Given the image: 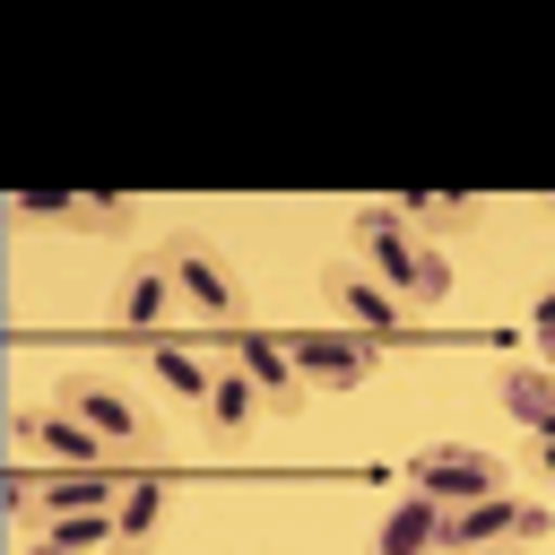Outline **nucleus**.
Masks as SVG:
<instances>
[{"label": "nucleus", "instance_id": "dca6fc26", "mask_svg": "<svg viewBox=\"0 0 555 555\" xmlns=\"http://www.w3.org/2000/svg\"><path fill=\"white\" fill-rule=\"evenodd\" d=\"M139 356H147V373H156L182 408H208V390H217V356H199V347H165V338H147Z\"/></svg>", "mask_w": 555, "mask_h": 555}, {"label": "nucleus", "instance_id": "1a4fd4ad", "mask_svg": "<svg viewBox=\"0 0 555 555\" xmlns=\"http://www.w3.org/2000/svg\"><path fill=\"white\" fill-rule=\"evenodd\" d=\"M217 356H225V364H234V373H243V382H251V390H260L278 416H304V408H312V382L295 373V356H286V330H251V321H243V330H234Z\"/></svg>", "mask_w": 555, "mask_h": 555}, {"label": "nucleus", "instance_id": "20e7f679", "mask_svg": "<svg viewBox=\"0 0 555 555\" xmlns=\"http://www.w3.org/2000/svg\"><path fill=\"white\" fill-rule=\"evenodd\" d=\"M321 304H330V321H338V330H364V338H382V347L425 330V321H416V312H408V304H399V295H390L356 251H338V260L321 269Z\"/></svg>", "mask_w": 555, "mask_h": 555}, {"label": "nucleus", "instance_id": "6e6552de", "mask_svg": "<svg viewBox=\"0 0 555 555\" xmlns=\"http://www.w3.org/2000/svg\"><path fill=\"white\" fill-rule=\"evenodd\" d=\"M9 434H17V451H52L61 468H121L113 442H104L87 416H69L61 399H17V408H9Z\"/></svg>", "mask_w": 555, "mask_h": 555}, {"label": "nucleus", "instance_id": "f3484780", "mask_svg": "<svg viewBox=\"0 0 555 555\" xmlns=\"http://www.w3.org/2000/svg\"><path fill=\"white\" fill-rule=\"evenodd\" d=\"M512 468H520V477H529V486H538V494H546V503H555V434H529V442H520V460H512Z\"/></svg>", "mask_w": 555, "mask_h": 555}, {"label": "nucleus", "instance_id": "aec40b11", "mask_svg": "<svg viewBox=\"0 0 555 555\" xmlns=\"http://www.w3.org/2000/svg\"><path fill=\"white\" fill-rule=\"evenodd\" d=\"M538 364H546V373H555V338H538Z\"/></svg>", "mask_w": 555, "mask_h": 555}, {"label": "nucleus", "instance_id": "ddd939ff", "mask_svg": "<svg viewBox=\"0 0 555 555\" xmlns=\"http://www.w3.org/2000/svg\"><path fill=\"white\" fill-rule=\"evenodd\" d=\"M434 546H442V503L408 486V494L382 512V529H373V555H434Z\"/></svg>", "mask_w": 555, "mask_h": 555}, {"label": "nucleus", "instance_id": "2eb2a0df", "mask_svg": "<svg viewBox=\"0 0 555 555\" xmlns=\"http://www.w3.org/2000/svg\"><path fill=\"white\" fill-rule=\"evenodd\" d=\"M260 416H269V399H260V390H251V382L217 356V390H208V425H217V442H225V451H243Z\"/></svg>", "mask_w": 555, "mask_h": 555}, {"label": "nucleus", "instance_id": "f257e3e1", "mask_svg": "<svg viewBox=\"0 0 555 555\" xmlns=\"http://www.w3.org/2000/svg\"><path fill=\"white\" fill-rule=\"evenodd\" d=\"M347 243H356V260H364V269H373V278H382L416 321L451 304V260H442V243H425L390 199L356 208V217H347Z\"/></svg>", "mask_w": 555, "mask_h": 555}, {"label": "nucleus", "instance_id": "5701e85b", "mask_svg": "<svg viewBox=\"0 0 555 555\" xmlns=\"http://www.w3.org/2000/svg\"><path fill=\"white\" fill-rule=\"evenodd\" d=\"M546 208H555V199H546Z\"/></svg>", "mask_w": 555, "mask_h": 555}, {"label": "nucleus", "instance_id": "4be33fe9", "mask_svg": "<svg viewBox=\"0 0 555 555\" xmlns=\"http://www.w3.org/2000/svg\"><path fill=\"white\" fill-rule=\"evenodd\" d=\"M434 555H451V546H434Z\"/></svg>", "mask_w": 555, "mask_h": 555}, {"label": "nucleus", "instance_id": "6ab92c4d", "mask_svg": "<svg viewBox=\"0 0 555 555\" xmlns=\"http://www.w3.org/2000/svg\"><path fill=\"white\" fill-rule=\"evenodd\" d=\"M26 555H69V546H43V538H26Z\"/></svg>", "mask_w": 555, "mask_h": 555}, {"label": "nucleus", "instance_id": "4468645a", "mask_svg": "<svg viewBox=\"0 0 555 555\" xmlns=\"http://www.w3.org/2000/svg\"><path fill=\"white\" fill-rule=\"evenodd\" d=\"M113 555H147L156 546V529H165V477L156 468H139L130 486H121V503H113Z\"/></svg>", "mask_w": 555, "mask_h": 555}, {"label": "nucleus", "instance_id": "9b49d317", "mask_svg": "<svg viewBox=\"0 0 555 555\" xmlns=\"http://www.w3.org/2000/svg\"><path fill=\"white\" fill-rule=\"evenodd\" d=\"M494 416H512L520 434H555V373L538 356H503L494 364Z\"/></svg>", "mask_w": 555, "mask_h": 555}, {"label": "nucleus", "instance_id": "f8f14e48", "mask_svg": "<svg viewBox=\"0 0 555 555\" xmlns=\"http://www.w3.org/2000/svg\"><path fill=\"white\" fill-rule=\"evenodd\" d=\"M425 243H451V234H477L486 225V199H468V191H399L390 199Z\"/></svg>", "mask_w": 555, "mask_h": 555}, {"label": "nucleus", "instance_id": "a211bd4d", "mask_svg": "<svg viewBox=\"0 0 555 555\" xmlns=\"http://www.w3.org/2000/svg\"><path fill=\"white\" fill-rule=\"evenodd\" d=\"M529 338H555V286H546V295L529 304Z\"/></svg>", "mask_w": 555, "mask_h": 555}, {"label": "nucleus", "instance_id": "7ed1b4c3", "mask_svg": "<svg viewBox=\"0 0 555 555\" xmlns=\"http://www.w3.org/2000/svg\"><path fill=\"white\" fill-rule=\"evenodd\" d=\"M156 251H165V269H173V304H182V321L234 338L243 312H251V295H243V269L225 260V243H208V225H173Z\"/></svg>", "mask_w": 555, "mask_h": 555}, {"label": "nucleus", "instance_id": "9d476101", "mask_svg": "<svg viewBox=\"0 0 555 555\" xmlns=\"http://www.w3.org/2000/svg\"><path fill=\"white\" fill-rule=\"evenodd\" d=\"M165 321H182V304H173V269H165V251H139V260L113 278V330L156 338Z\"/></svg>", "mask_w": 555, "mask_h": 555}, {"label": "nucleus", "instance_id": "0eeeda50", "mask_svg": "<svg viewBox=\"0 0 555 555\" xmlns=\"http://www.w3.org/2000/svg\"><path fill=\"white\" fill-rule=\"evenodd\" d=\"M286 356H295V373H304L312 390H364L390 347L364 338V330H286Z\"/></svg>", "mask_w": 555, "mask_h": 555}, {"label": "nucleus", "instance_id": "423d86ee", "mask_svg": "<svg viewBox=\"0 0 555 555\" xmlns=\"http://www.w3.org/2000/svg\"><path fill=\"white\" fill-rule=\"evenodd\" d=\"M512 477H520V468H512L503 451H486V442H434V451L408 460V486L434 494L442 512H451V503H477V494H503Z\"/></svg>", "mask_w": 555, "mask_h": 555}, {"label": "nucleus", "instance_id": "39448f33", "mask_svg": "<svg viewBox=\"0 0 555 555\" xmlns=\"http://www.w3.org/2000/svg\"><path fill=\"white\" fill-rule=\"evenodd\" d=\"M9 225L17 234H139V199H121V191H17Z\"/></svg>", "mask_w": 555, "mask_h": 555}, {"label": "nucleus", "instance_id": "f03ea898", "mask_svg": "<svg viewBox=\"0 0 555 555\" xmlns=\"http://www.w3.org/2000/svg\"><path fill=\"white\" fill-rule=\"evenodd\" d=\"M52 399H61L69 416H87V425H95V434L113 442V460H121V468H165L173 434H165V416H147V408H139V390H130L121 373L69 364V373L52 382Z\"/></svg>", "mask_w": 555, "mask_h": 555}, {"label": "nucleus", "instance_id": "412c9836", "mask_svg": "<svg viewBox=\"0 0 555 555\" xmlns=\"http://www.w3.org/2000/svg\"><path fill=\"white\" fill-rule=\"evenodd\" d=\"M486 555H538V546H486Z\"/></svg>", "mask_w": 555, "mask_h": 555}]
</instances>
